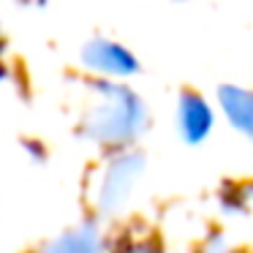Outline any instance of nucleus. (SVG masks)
<instances>
[{
  "label": "nucleus",
  "mask_w": 253,
  "mask_h": 253,
  "mask_svg": "<svg viewBox=\"0 0 253 253\" xmlns=\"http://www.w3.org/2000/svg\"><path fill=\"white\" fill-rule=\"evenodd\" d=\"M223 106L229 112L231 123L248 136H253V93H242V90H220Z\"/></svg>",
  "instance_id": "2"
},
{
  "label": "nucleus",
  "mask_w": 253,
  "mask_h": 253,
  "mask_svg": "<svg viewBox=\"0 0 253 253\" xmlns=\"http://www.w3.org/2000/svg\"><path fill=\"white\" fill-rule=\"evenodd\" d=\"M180 128H182V136L188 142H199L210 133L212 128V115H210L207 104L196 95H185L180 101Z\"/></svg>",
  "instance_id": "1"
}]
</instances>
